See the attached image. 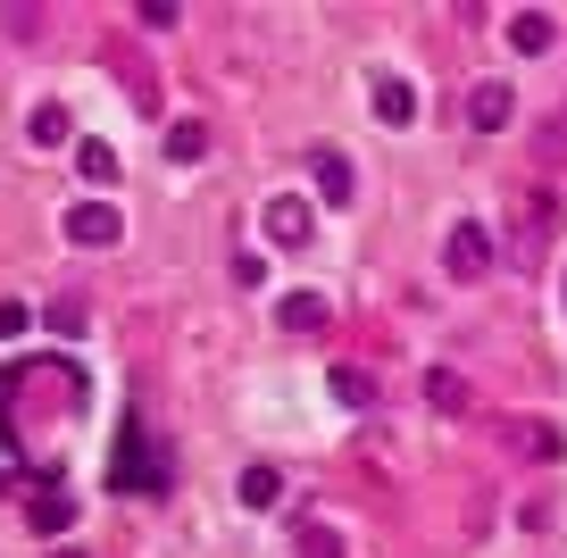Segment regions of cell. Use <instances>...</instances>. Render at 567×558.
I'll return each instance as SVG.
<instances>
[{
	"label": "cell",
	"instance_id": "cell-1",
	"mask_svg": "<svg viewBox=\"0 0 567 558\" xmlns=\"http://www.w3.org/2000/svg\"><path fill=\"white\" fill-rule=\"evenodd\" d=\"M109 484L117 492H167V467H159V451H151V425L142 417H125L117 458H109Z\"/></svg>",
	"mask_w": 567,
	"mask_h": 558
},
{
	"label": "cell",
	"instance_id": "cell-2",
	"mask_svg": "<svg viewBox=\"0 0 567 558\" xmlns=\"http://www.w3.org/2000/svg\"><path fill=\"white\" fill-rule=\"evenodd\" d=\"M493 259H501V250H493V226H476V217H460V226L443 234V267H451L460 283L493 276Z\"/></svg>",
	"mask_w": 567,
	"mask_h": 558
},
{
	"label": "cell",
	"instance_id": "cell-3",
	"mask_svg": "<svg viewBox=\"0 0 567 558\" xmlns=\"http://www.w3.org/2000/svg\"><path fill=\"white\" fill-rule=\"evenodd\" d=\"M259 226H267V242H276V250H301L309 234H318V209H309L301 193H276V200L259 209Z\"/></svg>",
	"mask_w": 567,
	"mask_h": 558
},
{
	"label": "cell",
	"instance_id": "cell-4",
	"mask_svg": "<svg viewBox=\"0 0 567 558\" xmlns=\"http://www.w3.org/2000/svg\"><path fill=\"white\" fill-rule=\"evenodd\" d=\"M117 234H125V217L109 209V200H75V209H68V242H84V250H109Z\"/></svg>",
	"mask_w": 567,
	"mask_h": 558
},
{
	"label": "cell",
	"instance_id": "cell-5",
	"mask_svg": "<svg viewBox=\"0 0 567 558\" xmlns=\"http://www.w3.org/2000/svg\"><path fill=\"white\" fill-rule=\"evenodd\" d=\"M509 117H517L509 84H476V92H467V125H476V134H509Z\"/></svg>",
	"mask_w": 567,
	"mask_h": 558
},
{
	"label": "cell",
	"instance_id": "cell-6",
	"mask_svg": "<svg viewBox=\"0 0 567 558\" xmlns=\"http://www.w3.org/2000/svg\"><path fill=\"white\" fill-rule=\"evenodd\" d=\"M276 326L284 333H326V326H334V309H326V292H284L276 300Z\"/></svg>",
	"mask_w": 567,
	"mask_h": 558
},
{
	"label": "cell",
	"instance_id": "cell-7",
	"mask_svg": "<svg viewBox=\"0 0 567 558\" xmlns=\"http://www.w3.org/2000/svg\"><path fill=\"white\" fill-rule=\"evenodd\" d=\"M309 167H318V193H326V209H351V200H359V184H351V158H342V151H318Z\"/></svg>",
	"mask_w": 567,
	"mask_h": 558
},
{
	"label": "cell",
	"instance_id": "cell-8",
	"mask_svg": "<svg viewBox=\"0 0 567 558\" xmlns=\"http://www.w3.org/2000/svg\"><path fill=\"white\" fill-rule=\"evenodd\" d=\"M368 108H375V125H409V117H417V92H409L401 75H375V101Z\"/></svg>",
	"mask_w": 567,
	"mask_h": 558
},
{
	"label": "cell",
	"instance_id": "cell-9",
	"mask_svg": "<svg viewBox=\"0 0 567 558\" xmlns=\"http://www.w3.org/2000/svg\"><path fill=\"white\" fill-rule=\"evenodd\" d=\"M326 392H334L342 409H375V392H384V384H375L368 366H334V375H326Z\"/></svg>",
	"mask_w": 567,
	"mask_h": 558
},
{
	"label": "cell",
	"instance_id": "cell-10",
	"mask_svg": "<svg viewBox=\"0 0 567 558\" xmlns=\"http://www.w3.org/2000/svg\"><path fill=\"white\" fill-rule=\"evenodd\" d=\"M550 34H559V25H550V9H517V18H509V51H550Z\"/></svg>",
	"mask_w": 567,
	"mask_h": 558
},
{
	"label": "cell",
	"instance_id": "cell-11",
	"mask_svg": "<svg viewBox=\"0 0 567 558\" xmlns=\"http://www.w3.org/2000/svg\"><path fill=\"white\" fill-rule=\"evenodd\" d=\"M75 175H84L92 193H109V184H117V151H109V142H75Z\"/></svg>",
	"mask_w": 567,
	"mask_h": 558
},
{
	"label": "cell",
	"instance_id": "cell-12",
	"mask_svg": "<svg viewBox=\"0 0 567 558\" xmlns=\"http://www.w3.org/2000/svg\"><path fill=\"white\" fill-rule=\"evenodd\" d=\"M68 517H75V500H68L59 484H42V492H34V508H25V525H34V534H59Z\"/></svg>",
	"mask_w": 567,
	"mask_h": 558
},
{
	"label": "cell",
	"instance_id": "cell-13",
	"mask_svg": "<svg viewBox=\"0 0 567 558\" xmlns=\"http://www.w3.org/2000/svg\"><path fill=\"white\" fill-rule=\"evenodd\" d=\"M276 492H284V475H276V467H267V458H259V467H243V484H234V500H243V508H276Z\"/></svg>",
	"mask_w": 567,
	"mask_h": 558
},
{
	"label": "cell",
	"instance_id": "cell-14",
	"mask_svg": "<svg viewBox=\"0 0 567 558\" xmlns=\"http://www.w3.org/2000/svg\"><path fill=\"white\" fill-rule=\"evenodd\" d=\"M200 151H209V125H193V117H184V125H167V158H176V167H193Z\"/></svg>",
	"mask_w": 567,
	"mask_h": 558
},
{
	"label": "cell",
	"instance_id": "cell-15",
	"mask_svg": "<svg viewBox=\"0 0 567 558\" xmlns=\"http://www.w3.org/2000/svg\"><path fill=\"white\" fill-rule=\"evenodd\" d=\"M25 134H34V142H42V151H51V142H68V134H75V125H68V108H59V101H42V108H34V117H25Z\"/></svg>",
	"mask_w": 567,
	"mask_h": 558
},
{
	"label": "cell",
	"instance_id": "cell-16",
	"mask_svg": "<svg viewBox=\"0 0 567 558\" xmlns=\"http://www.w3.org/2000/svg\"><path fill=\"white\" fill-rule=\"evenodd\" d=\"M425 401H434V409L451 417V409H467V384L451 375V366H434V375H425Z\"/></svg>",
	"mask_w": 567,
	"mask_h": 558
},
{
	"label": "cell",
	"instance_id": "cell-17",
	"mask_svg": "<svg viewBox=\"0 0 567 558\" xmlns=\"http://www.w3.org/2000/svg\"><path fill=\"white\" fill-rule=\"evenodd\" d=\"M517 434H526V451H534V458H567V434H559V425H550V417L517 425Z\"/></svg>",
	"mask_w": 567,
	"mask_h": 558
},
{
	"label": "cell",
	"instance_id": "cell-18",
	"mask_svg": "<svg viewBox=\"0 0 567 558\" xmlns=\"http://www.w3.org/2000/svg\"><path fill=\"white\" fill-rule=\"evenodd\" d=\"M292 550H301V558H342V534H334V525H301Z\"/></svg>",
	"mask_w": 567,
	"mask_h": 558
},
{
	"label": "cell",
	"instance_id": "cell-19",
	"mask_svg": "<svg viewBox=\"0 0 567 558\" xmlns=\"http://www.w3.org/2000/svg\"><path fill=\"white\" fill-rule=\"evenodd\" d=\"M51 326H59V333H84V326H92V317H84V309H75V300H51Z\"/></svg>",
	"mask_w": 567,
	"mask_h": 558
},
{
	"label": "cell",
	"instance_id": "cell-20",
	"mask_svg": "<svg viewBox=\"0 0 567 558\" xmlns=\"http://www.w3.org/2000/svg\"><path fill=\"white\" fill-rule=\"evenodd\" d=\"M9 333H25V309H18V300H0V342H9Z\"/></svg>",
	"mask_w": 567,
	"mask_h": 558
},
{
	"label": "cell",
	"instance_id": "cell-21",
	"mask_svg": "<svg viewBox=\"0 0 567 558\" xmlns=\"http://www.w3.org/2000/svg\"><path fill=\"white\" fill-rule=\"evenodd\" d=\"M51 558H84V550H51Z\"/></svg>",
	"mask_w": 567,
	"mask_h": 558
}]
</instances>
